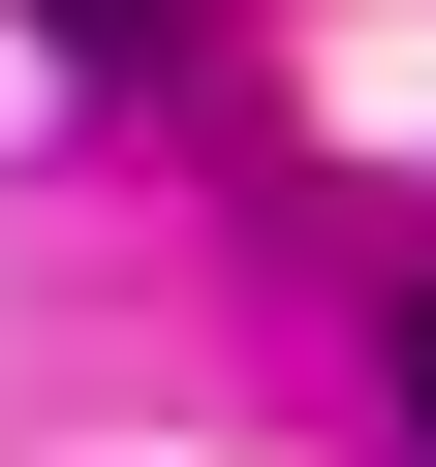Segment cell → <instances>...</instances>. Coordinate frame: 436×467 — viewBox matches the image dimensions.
I'll list each match as a JSON object with an SVG mask.
<instances>
[{
  "label": "cell",
  "mask_w": 436,
  "mask_h": 467,
  "mask_svg": "<svg viewBox=\"0 0 436 467\" xmlns=\"http://www.w3.org/2000/svg\"><path fill=\"white\" fill-rule=\"evenodd\" d=\"M32 32H63V63L125 94V63H187V0H32Z\"/></svg>",
  "instance_id": "1"
},
{
  "label": "cell",
  "mask_w": 436,
  "mask_h": 467,
  "mask_svg": "<svg viewBox=\"0 0 436 467\" xmlns=\"http://www.w3.org/2000/svg\"><path fill=\"white\" fill-rule=\"evenodd\" d=\"M405 436H436V312H405Z\"/></svg>",
  "instance_id": "2"
}]
</instances>
